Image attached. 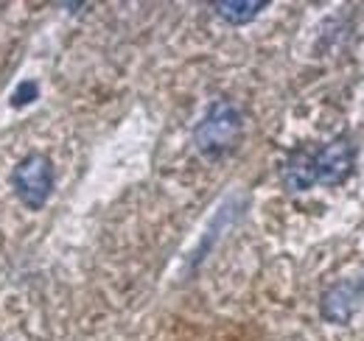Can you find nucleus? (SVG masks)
Instances as JSON below:
<instances>
[{
	"instance_id": "3",
	"label": "nucleus",
	"mask_w": 364,
	"mask_h": 341,
	"mask_svg": "<svg viewBox=\"0 0 364 341\" xmlns=\"http://www.w3.org/2000/svg\"><path fill=\"white\" fill-rule=\"evenodd\" d=\"M50 185H53V170L46 157H40V154L28 157L14 170V190L28 207H40L46 202Z\"/></svg>"
},
{
	"instance_id": "4",
	"label": "nucleus",
	"mask_w": 364,
	"mask_h": 341,
	"mask_svg": "<svg viewBox=\"0 0 364 341\" xmlns=\"http://www.w3.org/2000/svg\"><path fill=\"white\" fill-rule=\"evenodd\" d=\"M359 294H362V288L356 283H339V286H333V288L325 291L319 310H322V316L328 322L348 325L353 319V313H356V299H359Z\"/></svg>"
},
{
	"instance_id": "5",
	"label": "nucleus",
	"mask_w": 364,
	"mask_h": 341,
	"mask_svg": "<svg viewBox=\"0 0 364 341\" xmlns=\"http://www.w3.org/2000/svg\"><path fill=\"white\" fill-rule=\"evenodd\" d=\"M267 3H216V14L225 17L232 26H241V23H250L252 17H258V11L264 9Z\"/></svg>"
},
{
	"instance_id": "1",
	"label": "nucleus",
	"mask_w": 364,
	"mask_h": 341,
	"mask_svg": "<svg viewBox=\"0 0 364 341\" xmlns=\"http://www.w3.org/2000/svg\"><path fill=\"white\" fill-rule=\"evenodd\" d=\"M238 131H241V118H238L235 107L228 101H219L210 107L208 118L196 129V146L205 154H222L225 148L232 146Z\"/></svg>"
},
{
	"instance_id": "2",
	"label": "nucleus",
	"mask_w": 364,
	"mask_h": 341,
	"mask_svg": "<svg viewBox=\"0 0 364 341\" xmlns=\"http://www.w3.org/2000/svg\"><path fill=\"white\" fill-rule=\"evenodd\" d=\"M353 163H356V151L345 137L328 143L325 148H319L317 154H311L314 185L317 182H322V185H342L353 173Z\"/></svg>"
}]
</instances>
